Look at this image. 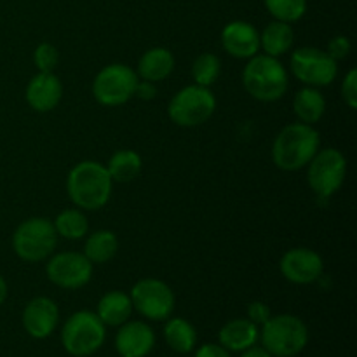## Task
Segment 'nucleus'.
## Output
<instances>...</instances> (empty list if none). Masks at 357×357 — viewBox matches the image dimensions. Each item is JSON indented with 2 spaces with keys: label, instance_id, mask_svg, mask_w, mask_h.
Here are the masks:
<instances>
[{
  "label": "nucleus",
  "instance_id": "27",
  "mask_svg": "<svg viewBox=\"0 0 357 357\" xmlns=\"http://www.w3.org/2000/svg\"><path fill=\"white\" fill-rule=\"evenodd\" d=\"M220 73H222V61L213 52H202L192 65V79L197 86H213L218 80Z\"/></svg>",
  "mask_w": 357,
  "mask_h": 357
},
{
  "label": "nucleus",
  "instance_id": "16",
  "mask_svg": "<svg viewBox=\"0 0 357 357\" xmlns=\"http://www.w3.org/2000/svg\"><path fill=\"white\" fill-rule=\"evenodd\" d=\"M155 345V333L142 321H128L115 337V349L122 357H146Z\"/></svg>",
  "mask_w": 357,
  "mask_h": 357
},
{
  "label": "nucleus",
  "instance_id": "1",
  "mask_svg": "<svg viewBox=\"0 0 357 357\" xmlns=\"http://www.w3.org/2000/svg\"><path fill=\"white\" fill-rule=\"evenodd\" d=\"M114 180L107 166L96 160H82L72 167L66 178V192L73 204L86 211H98L108 204Z\"/></svg>",
  "mask_w": 357,
  "mask_h": 357
},
{
  "label": "nucleus",
  "instance_id": "36",
  "mask_svg": "<svg viewBox=\"0 0 357 357\" xmlns=\"http://www.w3.org/2000/svg\"><path fill=\"white\" fill-rule=\"evenodd\" d=\"M7 293H9V288H7V281L3 279V275L0 274V305L6 302L7 298Z\"/></svg>",
  "mask_w": 357,
  "mask_h": 357
},
{
  "label": "nucleus",
  "instance_id": "24",
  "mask_svg": "<svg viewBox=\"0 0 357 357\" xmlns=\"http://www.w3.org/2000/svg\"><path fill=\"white\" fill-rule=\"evenodd\" d=\"M143 160L135 150H117L114 155L110 157L107 164V169L110 173L112 180L117 183H129V181L136 180L142 173Z\"/></svg>",
  "mask_w": 357,
  "mask_h": 357
},
{
  "label": "nucleus",
  "instance_id": "18",
  "mask_svg": "<svg viewBox=\"0 0 357 357\" xmlns=\"http://www.w3.org/2000/svg\"><path fill=\"white\" fill-rule=\"evenodd\" d=\"M260 331L250 319H232L220 330V345L229 352H244L258 342Z\"/></svg>",
  "mask_w": 357,
  "mask_h": 357
},
{
  "label": "nucleus",
  "instance_id": "31",
  "mask_svg": "<svg viewBox=\"0 0 357 357\" xmlns=\"http://www.w3.org/2000/svg\"><path fill=\"white\" fill-rule=\"evenodd\" d=\"M351 40H349L345 35H337V37H333L328 42L326 52L335 59V61H340V59H345L351 54Z\"/></svg>",
  "mask_w": 357,
  "mask_h": 357
},
{
  "label": "nucleus",
  "instance_id": "21",
  "mask_svg": "<svg viewBox=\"0 0 357 357\" xmlns=\"http://www.w3.org/2000/svg\"><path fill=\"white\" fill-rule=\"evenodd\" d=\"M295 42V31L291 24L284 21H272L260 33V49L267 56L279 58L291 49Z\"/></svg>",
  "mask_w": 357,
  "mask_h": 357
},
{
  "label": "nucleus",
  "instance_id": "13",
  "mask_svg": "<svg viewBox=\"0 0 357 357\" xmlns=\"http://www.w3.org/2000/svg\"><path fill=\"white\" fill-rule=\"evenodd\" d=\"M281 274L293 284H312L323 275L324 261L309 248H293L281 258Z\"/></svg>",
  "mask_w": 357,
  "mask_h": 357
},
{
  "label": "nucleus",
  "instance_id": "33",
  "mask_svg": "<svg viewBox=\"0 0 357 357\" xmlns=\"http://www.w3.org/2000/svg\"><path fill=\"white\" fill-rule=\"evenodd\" d=\"M157 94V87H155V82H150V80H138V84H136V89H135V96L139 98V100H145V101H150L153 100Z\"/></svg>",
  "mask_w": 357,
  "mask_h": 357
},
{
  "label": "nucleus",
  "instance_id": "11",
  "mask_svg": "<svg viewBox=\"0 0 357 357\" xmlns=\"http://www.w3.org/2000/svg\"><path fill=\"white\" fill-rule=\"evenodd\" d=\"M132 309L150 321H167L173 314L176 298L169 286L160 279H142L131 289Z\"/></svg>",
  "mask_w": 357,
  "mask_h": 357
},
{
  "label": "nucleus",
  "instance_id": "2",
  "mask_svg": "<svg viewBox=\"0 0 357 357\" xmlns=\"http://www.w3.org/2000/svg\"><path fill=\"white\" fill-rule=\"evenodd\" d=\"M321 146L319 132L314 126L295 122L281 129L272 145V159L282 171H300L307 167Z\"/></svg>",
  "mask_w": 357,
  "mask_h": 357
},
{
  "label": "nucleus",
  "instance_id": "17",
  "mask_svg": "<svg viewBox=\"0 0 357 357\" xmlns=\"http://www.w3.org/2000/svg\"><path fill=\"white\" fill-rule=\"evenodd\" d=\"M26 101L35 112L54 110L63 98V84L54 72H38L26 86Z\"/></svg>",
  "mask_w": 357,
  "mask_h": 357
},
{
  "label": "nucleus",
  "instance_id": "29",
  "mask_svg": "<svg viewBox=\"0 0 357 357\" xmlns=\"http://www.w3.org/2000/svg\"><path fill=\"white\" fill-rule=\"evenodd\" d=\"M33 63L38 72H54L59 63V52L56 45L49 44V42L38 44L33 51Z\"/></svg>",
  "mask_w": 357,
  "mask_h": 357
},
{
  "label": "nucleus",
  "instance_id": "22",
  "mask_svg": "<svg viewBox=\"0 0 357 357\" xmlns=\"http://www.w3.org/2000/svg\"><path fill=\"white\" fill-rule=\"evenodd\" d=\"M293 112L303 124L314 126L326 112V100L317 87H303L293 98Z\"/></svg>",
  "mask_w": 357,
  "mask_h": 357
},
{
  "label": "nucleus",
  "instance_id": "6",
  "mask_svg": "<svg viewBox=\"0 0 357 357\" xmlns=\"http://www.w3.org/2000/svg\"><path fill=\"white\" fill-rule=\"evenodd\" d=\"M107 338V326L89 310H79L66 319L61 330V344L68 354L75 357L93 356L100 351Z\"/></svg>",
  "mask_w": 357,
  "mask_h": 357
},
{
  "label": "nucleus",
  "instance_id": "25",
  "mask_svg": "<svg viewBox=\"0 0 357 357\" xmlns=\"http://www.w3.org/2000/svg\"><path fill=\"white\" fill-rule=\"evenodd\" d=\"M119 239L112 230H96L91 234L84 246V255L91 264H107L117 255Z\"/></svg>",
  "mask_w": 357,
  "mask_h": 357
},
{
  "label": "nucleus",
  "instance_id": "26",
  "mask_svg": "<svg viewBox=\"0 0 357 357\" xmlns=\"http://www.w3.org/2000/svg\"><path fill=\"white\" fill-rule=\"evenodd\" d=\"M54 225L56 234L68 241H79L82 237H86V234L89 232V222H87V216L80 211L79 208L65 209V211L59 213L56 216V220L52 222Z\"/></svg>",
  "mask_w": 357,
  "mask_h": 357
},
{
  "label": "nucleus",
  "instance_id": "32",
  "mask_svg": "<svg viewBox=\"0 0 357 357\" xmlns=\"http://www.w3.org/2000/svg\"><path fill=\"white\" fill-rule=\"evenodd\" d=\"M272 317L271 307L264 302H253L248 307V319L255 323L257 326H264L268 319Z\"/></svg>",
  "mask_w": 357,
  "mask_h": 357
},
{
  "label": "nucleus",
  "instance_id": "28",
  "mask_svg": "<svg viewBox=\"0 0 357 357\" xmlns=\"http://www.w3.org/2000/svg\"><path fill=\"white\" fill-rule=\"evenodd\" d=\"M274 20L295 23L307 13V0H264Z\"/></svg>",
  "mask_w": 357,
  "mask_h": 357
},
{
  "label": "nucleus",
  "instance_id": "15",
  "mask_svg": "<svg viewBox=\"0 0 357 357\" xmlns=\"http://www.w3.org/2000/svg\"><path fill=\"white\" fill-rule=\"evenodd\" d=\"M225 52L237 59H250L260 52V31L248 21H230L222 30Z\"/></svg>",
  "mask_w": 357,
  "mask_h": 357
},
{
  "label": "nucleus",
  "instance_id": "20",
  "mask_svg": "<svg viewBox=\"0 0 357 357\" xmlns=\"http://www.w3.org/2000/svg\"><path fill=\"white\" fill-rule=\"evenodd\" d=\"M131 296L122 291H108L98 302L96 316L105 326H122L132 314Z\"/></svg>",
  "mask_w": 357,
  "mask_h": 357
},
{
  "label": "nucleus",
  "instance_id": "34",
  "mask_svg": "<svg viewBox=\"0 0 357 357\" xmlns=\"http://www.w3.org/2000/svg\"><path fill=\"white\" fill-rule=\"evenodd\" d=\"M195 357H232L227 349L218 344H206L195 352Z\"/></svg>",
  "mask_w": 357,
  "mask_h": 357
},
{
  "label": "nucleus",
  "instance_id": "8",
  "mask_svg": "<svg viewBox=\"0 0 357 357\" xmlns=\"http://www.w3.org/2000/svg\"><path fill=\"white\" fill-rule=\"evenodd\" d=\"M307 167L310 188L323 199L337 194L347 176V159L337 149H319Z\"/></svg>",
  "mask_w": 357,
  "mask_h": 357
},
{
  "label": "nucleus",
  "instance_id": "3",
  "mask_svg": "<svg viewBox=\"0 0 357 357\" xmlns=\"http://www.w3.org/2000/svg\"><path fill=\"white\" fill-rule=\"evenodd\" d=\"M243 86L251 98L264 103L281 100L289 86L288 70L279 58L257 54L243 70Z\"/></svg>",
  "mask_w": 357,
  "mask_h": 357
},
{
  "label": "nucleus",
  "instance_id": "23",
  "mask_svg": "<svg viewBox=\"0 0 357 357\" xmlns=\"http://www.w3.org/2000/svg\"><path fill=\"white\" fill-rule=\"evenodd\" d=\"M166 344L178 354H188L197 344V331L183 317H173L164 326Z\"/></svg>",
  "mask_w": 357,
  "mask_h": 357
},
{
  "label": "nucleus",
  "instance_id": "19",
  "mask_svg": "<svg viewBox=\"0 0 357 357\" xmlns=\"http://www.w3.org/2000/svg\"><path fill=\"white\" fill-rule=\"evenodd\" d=\"M174 56L166 47H152L143 52L138 61V77L150 82H160L167 79L174 70Z\"/></svg>",
  "mask_w": 357,
  "mask_h": 357
},
{
  "label": "nucleus",
  "instance_id": "7",
  "mask_svg": "<svg viewBox=\"0 0 357 357\" xmlns=\"http://www.w3.org/2000/svg\"><path fill=\"white\" fill-rule=\"evenodd\" d=\"M216 110V98L209 87L187 86L178 91L169 101L167 114L176 126L197 128L213 117Z\"/></svg>",
  "mask_w": 357,
  "mask_h": 357
},
{
  "label": "nucleus",
  "instance_id": "5",
  "mask_svg": "<svg viewBox=\"0 0 357 357\" xmlns=\"http://www.w3.org/2000/svg\"><path fill=\"white\" fill-rule=\"evenodd\" d=\"M58 234L51 220L35 216L24 220L13 234V250L17 257L28 264L44 261L54 253Z\"/></svg>",
  "mask_w": 357,
  "mask_h": 357
},
{
  "label": "nucleus",
  "instance_id": "9",
  "mask_svg": "<svg viewBox=\"0 0 357 357\" xmlns=\"http://www.w3.org/2000/svg\"><path fill=\"white\" fill-rule=\"evenodd\" d=\"M139 77L131 66L114 63L100 70L93 82V96L103 107H119L135 96Z\"/></svg>",
  "mask_w": 357,
  "mask_h": 357
},
{
  "label": "nucleus",
  "instance_id": "14",
  "mask_svg": "<svg viewBox=\"0 0 357 357\" xmlns=\"http://www.w3.org/2000/svg\"><path fill=\"white\" fill-rule=\"evenodd\" d=\"M21 321L30 337L42 340L47 338L58 326L59 309L47 296H37L26 303Z\"/></svg>",
  "mask_w": 357,
  "mask_h": 357
},
{
  "label": "nucleus",
  "instance_id": "4",
  "mask_svg": "<svg viewBox=\"0 0 357 357\" xmlns=\"http://www.w3.org/2000/svg\"><path fill=\"white\" fill-rule=\"evenodd\" d=\"M309 342V330L300 317L291 314L272 316L261 326V344L272 357L298 356Z\"/></svg>",
  "mask_w": 357,
  "mask_h": 357
},
{
  "label": "nucleus",
  "instance_id": "30",
  "mask_svg": "<svg viewBox=\"0 0 357 357\" xmlns=\"http://www.w3.org/2000/svg\"><path fill=\"white\" fill-rule=\"evenodd\" d=\"M342 98H344L345 105L352 110L357 108V70L351 68L347 75L344 77V84H342Z\"/></svg>",
  "mask_w": 357,
  "mask_h": 357
},
{
  "label": "nucleus",
  "instance_id": "10",
  "mask_svg": "<svg viewBox=\"0 0 357 357\" xmlns=\"http://www.w3.org/2000/svg\"><path fill=\"white\" fill-rule=\"evenodd\" d=\"M293 75L310 87L330 86L338 75V61L317 47H300L289 58Z\"/></svg>",
  "mask_w": 357,
  "mask_h": 357
},
{
  "label": "nucleus",
  "instance_id": "12",
  "mask_svg": "<svg viewBox=\"0 0 357 357\" xmlns=\"http://www.w3.org/2000/svg\"><path fill=\"white\" fill-rule=\"evenodd\" d=\"M45 274L47 279L63 289L84 288L93 279V264L84 253L65 251L47 258Z\"/></svg>",
  "mask_w": 357,
  "mask_h": 357
},
{
  "label": "nucleus",
  "instance_id": "35",
  "mask_svg": "<svg viewBox=\"0 0 357 357\" xmlns=\"http://www.w3.org/2000/svg\"><path fill=\"white\" fill-rule=\"evenodd\" d=\"M241 357H272L271 354H268L267 351H265L264 347H250V349H246V351L243 352V356Z\"/></svg>",
  "mask_w": 357,
  "mask_h": 357
}]
</instances>
